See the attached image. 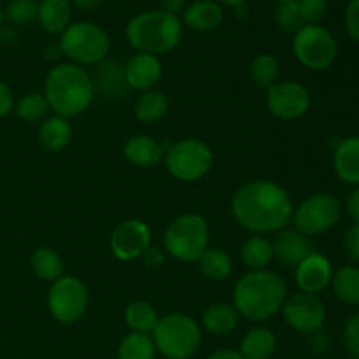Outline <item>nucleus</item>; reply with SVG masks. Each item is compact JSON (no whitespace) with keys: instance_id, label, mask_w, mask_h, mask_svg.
<instances>
[{"instance_id":"1","label":"nucleus","mask_w":359,"mask_h":359,"mask_svg":"<svg viewBox=\"0 0 359 359\" xmlns=\"http://www.w3.org/2000/svg\"><path fill=\"white\" fill-rule=\"evenodd\" d=\"M230 209L238 226L255 235H270L287 228L294 203L284 186L270 179H252L235 191Z\"/></svg>"},{"instance_id":"2","label":"nucleus","mask_w":359,"mask_h":359,"mask_svg":"<svg viewBox=\"0 0 359 359\" xmlns=\"http://www.w3.org/2000/svg\"><path fill=\"white\" fill-rule=\"evenodd\" d=\"M287 298V284L273 270H249L233 287V307L241 318L263 323L279 314Z\"/></svg>"},{"instance_id":"3","label":"nucleus","mask_w":359,"mask_h":359,"mask_svg":"<svg viewBox=\"0 0 359 359\" xmlns=\"http://www.w3.org/2000/svg\"><path fill=\"white\" fill-rule=\"evenodd\" d=\"M53 114L76 118L90 109L95 100V88L90 72L76 63H56L46 74L44 91Z\"/></svg>"},{"instance_id":"4","label":"nucleus","mask_w":359,"mask_h":359,"mask_svg":"<svg viewBox=\"0 0 359 359\" xmlns=\"http://www.w3.org/2000/svg\"><path fill=\"white\" fill-rule=\"evenodd\" d=\"M126 41L137 53L167 55L174 51L182 39V21L165 11H146L126 25Z\"/></svg>"},{"instance_id":"5","label":"nucleus","mask_w":359,"mask_h":359,"mask_svg":"<svg viewBox=\"0 0 359 359\" xmlns=\"http://www.w3.org/2000/svg\"><path fill=\"white\" fill-rule=\"evenodd\" d=\"M156 353L167 359H191L202 346V326L184 312H172L151 333Z\"/></svg>"},{"instance_id":"6","label":"nucleus","mask_w":359,"mask_h":359,"mask_svg":"<svg viewBox=\"0 0 359 359\" xmlns=\"http://www.w3.org/2000/svg\"><path fill=\"white\" fill-rule=\"evenodd\" d=\"M210 228L202 214L186 212L174 217L165 228L163 245L167 255L182 263H196L209 248Z\"/></svg>"},{"instance_id":"7","label":"nucleus","mask_w":359,"mask_h":359,"mask_svg":"<svg viewBox=\"0 0 359 359\" xmlns=\"http://www.w3.org/2000/svg\"><path fill=\"white\" fill-rule=\"evenodd\" d=\"M62 55L70 60V63L86 67L97 65L109 56L111 39L107 32L91 21H76L67 27L58 42Z\"/></svg>"},{"instance_id":"8","label":"nucleus","mask_w":359,"mask_h":359,"mask_svg":"<svg viewBox=\"0 0 359 359\" xmlns=\"http://www.w3.org/2000/svg\"><path fill=\"white\" fill-rule=\"evenodd\" d=\"M165 167L179 182H196L214 167V153L200 139H182L165 149Z\"/></svg>"},{"instance_id":"9","label":"nucleus","mask_w":359,"mask_h":359,"mask_svg":"<svg viewBox=\"0 0 359 359\" xmlns=\"http://www.w3.org/2000/svg\"><path fill=\"white\" fill-rule=\"evenodd\" d=\"M340 217H342L340 200L332 193L321 191L312 193L294 207L291 223L294 224V230L311 238L335 228Z\"/></svg>"},{"instance_id":"10","label":"nucleus","mask_w":359,"mask_h":359,"mask_svg":"<svg viewBox=\"0 0 359 359\" xmlns=\"http://www.w3.org/2000/svg\"><path fill=\"white\" fill-rule=\"evenodd\" d=\"M90 304L88 287L79 277L63 273L51 283L48 291V311L62 325H74L86 312Z\"/></svg>"},{"instance_id":"11","label":"nucleus","mask_w":359,"mask_h":359,"mask_svg":"<svg viewBox=\"0 0 359 359\" xmlns=\"http://www.w3.org/2000/svg\"><path fill=\"white\" fill-rule=\"evenodd\" d=\"M293 53L305 69L321 72L337 60V42L321 25H305L294 34Z\"/></svg>"},{"instance_id":"12","label":"nucleus","mask_w":359,"mask_h":359,"mask_svg":"<svg viewBox=\"0 0 359 359\" xmlns=\"http://www.w3.org/2000/svg\"><path fill=\"white\" fill-rule=\"evenodd\" d=\"M266 109L270 114L283 121H294L311 109V91L298 81H277L266 90Z\"/></svg>"},{"instance_id":"13","label":"nucleus","mask_w":359,"mask_h":359,"mask_svg":"<svg viewBox=\"0 0 359 359\" xmlns=\"http://www.w3.org/2000/svg\"><path fill=\"white\" fill-rule=\"evenodd\" d=\"M280 312L286 325L298 333L319 332L326 321V307L321 298L302 291L287 294Z\"/></svg>"},{"instance_id":"14","label":"nucleus","mask_w":359,"mask_h":359,"mask_svg":"<svg viewBox=\"0 0 359 359\" xmlns=\"http://www.w3.org/2000/svg\"><path fill=\"white\" fill-rule=\"evenodd\" d=\"M109 248L119 262H133L142 258L151 248V228L139 217H130L116 224L109 238Z\"/></svg>"},{"instance_id":"15","label":"nucleus","mask_w":359,"mask_h":359,"mask_svg":"<svg viewBox=\"0 0 359 359\" xmlns=\"http://www.w3.org/2000/svg\"><path fill=\"white\" fill-rule=\"evenodd\" d=\"M272 249L273 259H277L286 269H297L309 255L314 252L311 238L294 228H283L273 233Z\"/></svg>"},{"instance_id":"16","label":"nucleus","mask_w":359,"mask_h":359,"mask_svg":"<svg viewBox=\"0 0 359 359\" xmlns=\"http://www.w3.org/2000/svg\"><path fill=\"white\" fill-rule=\"evenodd\" d=\"M332 262L325 255L316 251L294 269V280L302 293L319 294L332 284Z\"/></svg>"},{"instance_id":"17","label":"nucleus","mask_w":359,"mask_h":359,"mask_svg":"<svg viewBox=\"0 0 359 359\" xmlns=\"http://www.w3.org/2000/svg\"><path fill=\"white\" fill-rule=\"evenodd\" d=\"M90 76L93 81L95 95L105 98V100H119L128 91L125 79V65H121L118 60L107 56L97 65H93Z\"/></svg>"},{"instance_id":"18","label":"nucleus","mask_w":359,"mask_h":359,"mask_svg":"<svg viewBox=\"0 0 359 359\" xmlns=\"http://www.w3.org/2000/svg\"><path fill=\"white\" fill-rule=\"evenodd\" d=\"M163 77V67L158 56L147 53H135L125 63V79L128 90L147 91L154 90Z\"/></svg>"},{"instance_id":"19","label":"nucleus","mask_w":359,"mask_h":359,"mask_svg":"<svg viewBox=\"0 0 359 359\" xmlns=\"http://www.w3.org/2000/svg\"><path fill=\"white\" fill-rule=\"evenodd\" d=\"M123 154H125L126 161L133 167L151 168L163 161L165 147L154 137L139 133V135H132L126 140L125 147H123Z\"/></svg>"},{"instance_id":"20","label":"nucleus","mask_w":359,"mask_h":359,"mask_svg":"<svg viewBox=\"0 0 359 359\" xmlns=\"http://www.w3.org/2000/svg\"><path fill=\"white\" fill-rule=\"evenodd\" d=\"M333 170L337 177L351 186H359V135L346 137L333 151Z\"/></svg>"},{"instance_id":"21","label":"nucleus","mask_w":359,"mask_h":359,"mask_svg":"<svg viewBox=\"0 0 359 359\" xmlns=\"http://www.w3.org/2000/svg\"><path fill=\"white\" fill-rule=\"evenodd\" d=\"M223 7L216 0H195L182 11V23L196 32H212L223 23Z\"/></svg>"},{"instance_id":"22","label":"nucleus","mask_w":359,"mask_h":359,"mask_svg":"<svg viewBox=\"0 0 359 359\" xmlns=\"http://www.w3.org/2000/svg\"><path fill=\"white\" fill-rule=\"evenodd\" d=\"M238 323H241V314L233 304L216 302L203 311L200 326L214 337H226L238 328Z\"/></svg>"},{"instance_id":"23","label":"nucleus","mask_w":359,"mask_h":359,"mask_svg":"<svg viewBox=\"0 0 359 359\" xmlns=\"http://www.w3.org/2000/svg\"><path fill=\"white\" fill-rule=\"evenodd\" d=\"M72 125L67 118L62 116H48L44 121L39 123L37 140L49 153H60L65 149L72 140Z\"/></svg>"},{"instance_id":"24","label":"nucleus","mask_w":359,"mask_h":359,"mask_svg":"<svg viewBox=\"0 0 359 359\" xmlns=\"http://www.w3.org/2000/svg\"><path fill=\"white\" fill-rule=\"evenodd\" d=\"M277 349V339L266 326H255L241 340L238 353L244 359H270Z\"/></svg>"},{"instance_id":"25","label":"nucleus","mask_w":359,"mask_h":359,"mask_svg":"<svg viewBox=\"0 0 359 359\" xmlns=\"http://www.w3.org/2000/svg\"><path fill=\"white\" fill-rule=\"evenodd\" d=\"M37 20L48 34L62 35L72 20V6L69 0H41Z\"/></svg>"},{"instance_id":"26","label":"nucleus","mask_w":359,"mask_h":359,"mask_svg":"<svg viewBox=\"0 0 359 359\" xmlns=\"http://www.w3.org/2000/svg\"><path fill=\"white\" fill-rule=\"evenodd\" d=\"M196 266L203 279L210 283H223L233 272V259L224 249L207 248L203 255L196 259Z\"/></svg>"},{"instance_id":"27","label":"nucleus","mask_w":359,"mask_h":359,"mask_svg":"<svg viewBox=\"0 0 359 359\" xmlns=\"http://www.w3.org/2000/svg\"><path fill=\"white\" fill-rule=\"evenodd\" d=\"M170 102L165 93L158 90H147L137 97L133 104V116L140 123H156L168 114Z\"/></svg>"},{"instance_id":"28","label":"nucleus","mask_w":359,"mask_h":359,"mask_svg":"<svg viewBox=\"0 0 359 359\" xmlns=\"http://www.w3.org/2000/svg\"><path fill=\"white\" fill-rule=\"evenodd\" d=\"M241 262L249 270H265L273 262L272 241L265 235L249 237L241 248Z\"/></svg>"},{"instance_id":"29","label":"nucleus","mask_w":359,"mask_h":359,"mask_svg":"<svg viewBox=\"0 0 359 359\" xmlns=\"http://www.w3.org/2000/svg\"><path fill=\"white\" fill-rule=\"evenodd\" d=\"M330 286H332L337 300H340L346 305H351V307L359 305V266H340L339 270L333 272Z\"/></svg>"},{"instance_id":"30","label":"nucleus","mask_w":359,"mask_h":359,"mask_svg":"<svg viewBox=\"0 0 359 359\" xmlns=\"http://www.w3.org/2000/svg\"><path fill=\"white\" fill-rule=\"evenodd\" d=\"M158 321H160V314H158L156 307L149 302L137 300L128 304L125 309V323L133 333H144V335H151L153 330L156 328Z\"/></svg>"},{"instance_id":"31","label":"nucleus","mask_w":359,"mask_h":359,"mask_svg":"<svg viewBox=\"0 0 359 359\" xmlns=\"http://www.w3.org/2000/svg\"><path fill=\"white\" fill-rule=\"evenodd\" d=\"M30 266L35 277L44 283H55L63 276V259L53 248H37L30 256Z\"/></svg>"},{"instance_id":"32","label":"nucleus","mask_w":359,"mask_h":359,"mask_svg":"<svg viewBox=\"0 0 359 359\" xmlns=\"http://www.w3.org/2000/svg\"><path fill=\"white\" fill-rule=\"evenodd\" d=\"M280 65L277 58L270 53H262L252 58L251 65H249V77L252 83L262 90H269L273 84L279 81Z\"/></svg>"},{"instance_id":"33","label":"nucleus","mask_w":359,"mask_h":359,"mask_svg":"<svg viewBox=\"0 0 359 359\" xmlns=\"http://www.w3.org/2000/svg\"><path fill=\"white\" fill-rule=\"evenodd\" d=\"M49 109L48 100L42 93L39 91H30V93H25L23 97L18 98L14 102L13 112L21 119V121L27 123H41L48 118Z\"/></svg>"},{"instance_id":"34","label":"nucleus","mask_w":359,"mask_h":359,"mask_svg":"<svg viewBox=\"0 0 359 359\" xmlns=\"http://www.w3.org/2000/svg\"><path fill=\"white\" fill-rule=\"evenodd\" d=\"M156 347H154L151 335L130 332L121 339L118 346V359H154Z\"/></svg>"},{"instance_id":"35","label":"nucleus","mask_w":359,"mask_h":359,"mask_svg":"<svg viewBox=\"0 0 359 359\" xmlns=\"http://www.w3.org/2000/svg\"><path fill=\"white\" fill-rule=\"evenodd\" d=\"M4 16L14 27L30 25L39 18V2L37 0H11L7 4Z\"/></svg>"},{"instance_id":"36","label":"nucleus","mask_w":359,"mask_h":359,"mask_svg":"<svg viewBox=\"0 0 359 359\" xmlns=\"http://www.w3.org/2000/svg\"><path fill=\"white\" fill-rule=\"evenodd\" d=\"M273 18H276L277 27L284 32H293V34H297L302 27H305L304 18H302L300 9H298L297 0L279 4Z\"/></svg>"},{"instance_id":"37","label":"nucleus","mask_w":359,"mask_h":359,"mask_svg":"<svg viewBox=\"0 0 359 359\" xmlns=\"http://www.w3.org/2000/svg\"><path fill=\"white\" fill-rule=\"evenodd\" d=\"M297 2L305 25H319L328 11L326 0H297Z\"/></svg>"},{"instance_id":"38","label":"nucleus","mask_w":359,"mask_h":359,"mask_svg":"<svg viewBox=\"0 0 359 359\" xmlns=\"http://www.w3.org/2000/svg\"><path fill=\"white\" fill-rule=\"evenodd\" d=\"M344 346L354 356H359V312L351 316L344 326Z\"/></svg>"},{"instance_id":"39","label":"nucleus","mask_w":359,"mask_h":359,"mask_svg":"<svg viewBox=\"0 0 359 359\" xmlns=\"http://www.w3.org/2000/svg\"><path fill=\"white\" fill-rule=\"evenodd\" d=\"M344 23H346V30L353 41L359 42V0H351L346 7V14H344Z\"/></svg>"},{"instance_id":"40","label":"nucleus","mask_w":359,"mask_h":359,"mask_svg":"<svg viewBox=\"0 0 359 359\" xmlns=\"http://www.w3.org/2000/svg\"><path fill=\"white\" fill-rule=\"evenodd\" d=\"M344 251L351 262L359 263V223H353L344 233Z\"/></svg>"},{"instance_id":"41","label":"nucleus","mask_w":359,"mask_h":359,"mask_svg":"<svg viewBox=\"0 0 359 359\" xmlns=\"http://www.w3.org/2000/svg\"><path fill=\"white\" fill-rule=\"evenodd\" d=\"M14 93L6 81L0 79V118H6L14 109Z\"/></svg>"},{"instance_id":"42","label":"nucleus","mask_w":359,"mask_h":359,"mask_svg":"<svg viewBox=\"0 0 359 359\" xmlns=\"http://www.w3.org/2000/svg\"><path fill=\"white\" fill-rule=\"evenodd\" d=\"M346 209L347 214L351 216V219H353L354 223H359V186L356 189H353V191L349 193V196H347Z\"/></svg>"},{"instance_id":"43","label":"nucleus","mask_w":359,"mask_h":359,"mask_svg":"<svg viewBox=\"0 0 359 359\" xmlns=\"http://www.w3.org/2000/svg\"><path fill=\"white\" fill-rule=\"evenodd\" d=\"M142 259L147 266H153V269H156V266H160L161 263H163L165 255L161 249L153 248V245H151V248L142 255Z\"/></svg>"},{"instance_id":"44","label":"nucleus","mask_w":359,"mask_h":359,"mask_svg":"<svg viewBox=\"0 0 359 359\" xmlns=\"http://www.w3.org/2000/svg\"><path fill=\"white\" fill-rule=\"evenodd\" d=\"M186 0H161V11L172 14V16H177L182 14V11L186 9Z\"/></svg>"},{"instance_id":"45","label":"nucleus","mask_w":359,"mask_h":359,"mask_svg":"<svg viewBox=\"0 0 359 359\" xmlns=\"http://www.w3.org/2000/svg\"><path fill=\"white\" fill-rule=\"evenodd\" d=\"M205 359H244L238 351L230 349V347H223V349H217L214 353H210Z\"/></svg>"},{"instance_id":"46","label":"nucleus","mask_w":359,"mask_h":359,"mask_svg":"<svg viewBox=\"0 0 359 359\" xmlns=\"http://www.w3.org/2000/svg\"><path fill=\"white\" fill-rule=\"evenodd\" d=\"M69 2L79 11H93L100 6L102 0H69Z\"/></svg>"},{"instance_id":"47","label":"nucleus","mask_w":359,"mask_h":359,"mask_svg":"<svg viewBox=\"0 0 359 359\" xmlns=\"http://www.w3.org/2000/svg\"><path fill=\"white\" fill-rule=\"evenodd\" d=\"M60 56H63V55H62V49H60L58 44H56V46L49 44L48 48H46V58H48V60H53V62H56Z\"/></svg>"},{"instance_id":"48","label":"nucleus","mask_w":359,"mask_h":359,"mask_svg":"<svg viewBox=\"0 0 359 359\" xmlns=\"http://www.w3.org/2000/svg\"><path fill=\"white\" fill-rule=\"evenodd\" d=\"M233 9H235V14H237L238 18H245L249 14V9H248V6H245V4H241V6H235Z\"/></svg>"},{"instance_id":"49","label":"nucleus","mask_w":359,"mask_h":359,"mask_svg":"<svg viewBox=\"0 0 359 359\" xmlns=\"http://www.w3.org/2000/svg\"><path fill=\"white\" fill-rule=\"evenodd\" d=\"M219 2L226 4V6L235 7V6H241V4H245V2H248V0H219Z\"/></svg>"},{"instance_id":"50","label":"nucleus","mask_w":359,"mask_h":359,"mask_svg":"<svg viewBox=\"0 0 359 359\" xmlns=\"http://www.w3.org/2000/svg\"><path fill=\"white\" fill-rule=\"evenodd\" d=\"M4 28V13H2V9H0V30H2Z\"/></svg>"},{"instance_id":"51","label":"nucleus","mask_w":359,"mask_h":359,"mask_svg":"<svg viewBox=\"0 0 359 359\" xmlns=\"http://www.w3.org/2000/svg\"><path fill=\"white\" fill-rule=\"evenodd\" d=\"M276 2H279V4H284V2H290V0H276Z\"/></svg>"},{"instance_id":"52","label":"nucleus","mask_w":359,"mask_h":359,"mask_svg":"<svg viewBox=\"0 0 359 359\" xmlns=\"http://www.w3.org/2000/svg\"><path fill=\"white\" fill-rule=\"evenodd\" d=\"M354 359H359V356H354Z\"/></svg>"}]
</instances>
